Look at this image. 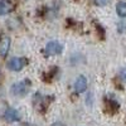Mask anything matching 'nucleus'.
Segmentation results:
<instances>
[{
	"instance_id": "nucleus-1",
	"label": "nucleus",
	"mask_w": 126,
	"mask_h": 126,
	"mask_svg": "<svg viewBox=\"0 0 126 126\" xmlns=\"http://www.w3.org/2000/svg\"><path fill=\"white\" fill-rule=\"evenodd\" d=\"M29 90V81H20L18 83H14L12 86V93L14 96H24Z\"/></svg>"
},
{
	"instance_id": "nucleus-2",
	"label": "nucleus",
	"mask_w": 126,
	"mask_h": 126,
	"mask_svg": "<svg viewBox=\"0 0 126 126\" xmlns=\"http://www.w3.org/2000/svg\"><path fill=\"white\" fill-rule=\"evenodd\" d=\"M62 50H63V46L59 43V42H56V40L48 42V44L46 46V53L48 56L59 54V53H62Z\"/></svg>"
},
{
	"instance_id": "nucleus-3",
	"label": "nucleus",
	"mask_w": 126,
	"mask_h": 126,
	"mask_svg": "<svg viewBox=\"0 0 126 126\" xmlns=\"http://www.w3.org/2000/svg\"><path fill=\"white\" fill-rule=\"evenodd\" d=\"M25 64H27V59L20 58V57H14V58H12L9 61L8 67H9V69H12L14 72H18L20 69H23V67Z\"/></svg>"
},
{
	"instance_id": "nucleus-4",
	"label": "nucleus",
	"mask_w": 126,
	"mask_h": 126,
	"mask_svg": "<svg viewBox=\"0 0 126 126\" xmlns=\"http://www.w3.org/2000/svg\"><path fill=\"white\" fill-rule=\"evenodd\" d=\"M87 90V79L85 76H78L75 81V91L77 93H83Z\"/></svg>"
},
{
	"instance_id": "nucleus-5",
	"label": "nucleus",
	"mask_w": 126,
	"mask_h": 126,
	"mask_svg": "<svg viewBox=\"0 0 126 126\" xmlns=\"http://www.w3.org/2000/svg\"><path fill=\"white\" fill-rule=\"evenodd\" d=\"M10 49V38L4 35L0 39V56L1 57H5L8 54V52Z\"/></svg>"
},
{
	"instance_id": "nucleus-6",
	"label": "nucleus",
	"mask_w": 126,
	"mask_h": 126,
	"mask_svg": "<svg viewBox=\"0 0 126 126\" xmlns=\"http://www.w3.org/2000/svg\"><path fill=\"white\" fill-rule=\"evenodd\" d=\"M5 120L9 121V122H14V121H18L20 120V115L16 110L14 109H8L6 112H5Z\"/></svg>"
},
{
	"instance_id": "nucleus-7",
	"label": "nucleus",
	"mask_w": 126,
	"mask_h": 126,
	"mask_svg": "<svg viewBox=\"0 0 126 126\" xmlns=\"http://www.w3.org/2000/svg\"><path fill=\"white\" fill-rule=\"evenodd\" d=\"M13 4L10 3V0H0V15H5L12 12Z\"/></svg>"
},
{
	"instance_id": "nucleus-8",
	"label": "nucleus",
	"mask_w": 126,
	"mask_h": 126,
	"mask_svg": "<svg viewBox=\"0 0 126 126\" xmlns=\"http://www.w3.org/2000/svg\"><path fill=\"white\" fill-rule=\"evenodd\" d=\"M116 12H117V15H119V16L126 18V3H124V1L117 3V5H116Z\"/></svg>"
},
{
	"instance_id": "nucleus-9",
	"label": "nucleus",
	"mask_w": 126,
	"mask_h": 126,
	"mask_svg": "<svg viewBox=\"0 0 126 126\" xmlns=\"http://www.w3.org/2000/svg\"><path fill=\"white\" fill-rule=\"evenodd\" d=\"M120 78H121L124 82H126V67L120 71Z\"/></svg>"
},
{
	"instance_id": "nucleus-10",
	"label": "nucleus",
	"mask_w": 126,
	"mask_h": 126,
	"mask_svg": "<svg viewBox=\"0 0 126 126\" xmlns=\"http://www.w3.org/2000/svg\"><path fill=\"white\" fill-rule=\"evenodd\" d=\"M94 3H96L97 5H100V6H103V5H106L109 3V0H94Z\"/></svg>"
}]
</instances>
